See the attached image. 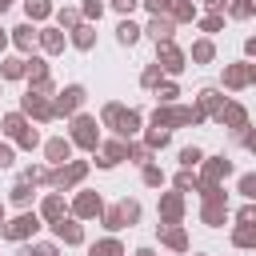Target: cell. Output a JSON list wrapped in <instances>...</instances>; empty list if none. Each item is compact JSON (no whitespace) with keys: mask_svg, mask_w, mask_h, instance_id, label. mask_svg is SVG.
I'll return each instance as SVG.
<instances>
[{"mask_svg":"<svg viewBox=\"0 0 256 256\" xmlns=\"http://www.w3.org/2000/svg\"><path fill=\"white\" fill-rule=\"evenodd\" d=\"M144 8H148L152 16H164V12H168V0H144Z\"/></svg>","mask_w":256,"mask_h":256,"instance_id":"obj_50","label":"cell"},{"mask_svg":"<svg viewBox=\"0 0 256 256\" xmlns=\"http://www.w3.org/2000/svg\"><path fill=\"white\" fill-rule=\"evenodd\" d=\"M168 136H172L168 128H160V124H152V128H148V148H164V144H168Z\"/></svg>","mask_w":256,"mask_h":256,"instance_id":"obj_35","label":"cell"},{"mask_svg":"<svg viewBox=\"0 0 256 256\" xmlns=\"http://www.w3.org/2000/svg\"><path fill=\"white\" fill-rule=\"evenodd\" d=\"M204 4H208L212 12H220V8H224V0H204Z\"/></svg>","mask_w":256,"mask_h":256,"instance_id":"obj_55","label":"cell"},{"mask_svg":"<svg viewBox=\"0 0 256 256\" xmlns=\"http://www.w3.org/2000/svg\"><path fill=\"white\" fill-rule=\"evenodd\" d=\"M8 4H12V0H0V12H8Z\"/></svg>","mask_w":256,"mask_h":256,"instance_id":"obj_58","label":"cell"},{"mask_svg":"<svg viewBox=\"0 0 256 256\" xmlns=\"http://www.w3.org/2000/svg\"><path fill=\"white\" fill-rule=\"evenodd\" d=\"M200 28H204V32H220V28H224V16H220V12H212V16H204V20H200Z\"/></svg>","mask_w":256,"mask_h":256,"instance_id":"obj_44","label":"cell"},{"mask_svg":"<svg viewBox=\"0 0 256 256\" xmlns=\"http://www.w3.org/2000/svg\"><path fill=\"white\" fill-rule=\"evenodd\" d=\"M228 12H232L236 20H248V16H256V0H240V4H232Z\"/></svg>","mask_w":256,"mask_h":256,"instance_id":"obj_37","label":"cell"},{"mask_svg":"<svg viewBox=\"0 0 256 256\" xmlns=\"http://www.w3.org/2000/svg\"><path fill=\"white\" fill-rule=\"evenodd\" d=\"M156 96H160V104H172L180 92H176V84H160V88H156Z\"/></svg>","mask_w":256,"mask_h":256,"instance_id":"obj_47","label":"cell"},{"mask_svg":"<svg viewBox=\"0 0 256 256\" xmlns=\"http://www.w3.org/2000/svg\"><path fill=\"white\" fill-rule=\"evenodd\" d=\"M4 44H8V36H4V32H0V48H4Z\"/></svg>","mask_w":256,"mask_h":256,"instance_id":"obj_59","label":"cell"},{"mask_svg":"<svg viewBox=\"0 0 256 256\" xmlns=\"http://www.w3.org/2000/svg\"><path fill=\"white\" fill-rule=\"evenodd\" d=\"M232 172V160H224V156H212L208 164H204V172H200V188H216L224 176Z\"/></svg>","mask_w":256,"mask_h":256,"instance_id":"obj_10","label":"cell"},{"mask_svg":"<svg viewBox=\"0 0 256 256\" xmlns=\"http://www.w3.org/2000/svg\"><path fill=\"white\" fill-rule=\"evenodd\" d=\"M36 40H40V32H36L32 24H20V28H12V44H16L20 52H28V48H32Z\"/></svg>","mask_w":256,"mask_h":256,"instance_id":"obj_22","label":"cell"},{"mask_svg":"<svg viewBox=\"0 0 256 256\" xmlns=\"http://www.w3.org/2000/svg\"><path fill=\"white\" fill-rule=\"evenodd\" d=\"M128 160H136V164H148V144H128Z\"/></svg>","mask_w":256,"mask_h":256,"instance_id":"obj_45","label":"cell"},{"mask_svg":"<svg viewBox=\"0 0 256 256\" xmlns=\"http://www.w3.org/2000/svg\"><path fill=\"white\" fill-rule=\"evenodd\" d=\"M40 48L44 52H64V32L60 28H44L40 32Z\"/></svg>","mask_w":256,"mask_h":256,"instance_id":"obj_24","label":"cell"},{"mask_svg":"<svg viewBox=\"0 0 256 256\" xmlns=\"http://www.w3.org/2000/svg\"><path fill=\"white\" fill-rule=\"evenodd\" d=\"M216 120H220L224 128H236V132H240V128H248V112H244L240 104H224V112H220Z\"/></svg>","mask_w":256,"mask_h":256,"instance_id":"obj_18","label":"cell"},{"mask_svg":"<svg viewBox=\"0 0 256 256\" xmlns=\"http://www.w3.org/2000/svg\"><path fill=\"white\" fill-rule=\"evenodd\" d=\"M136 256H156V252H152V248H140V252H136Z\"/></svg>","mask_w":256,"mask_h":256,"instance_id":"obj_57","label":"cell"},{"mask_svg":"<svg viewBox=\"0 0 256 256\" xmlns=\"http://www.w3.org/2000/svg\"><path fill=\"white\" fill-rule=\"evenodd\" d=\"M84 176H88V164H84V160H68V164H60V168H52V180H48V184L60 188V192H68V188L80 184Z\"/></svg>","mask_w":256,"mask_h":256,"instance_id":"obj_4","label":"cell"},{"mask_svg":"<svg viewBox=\"0 0 256 256\" xmlns=\"http://www.w3.org/2000/svg\"><path fill=\"white\" fill-rule=\"evenodd\" d=\"M16 144H20V148H36V144H40V132H36V128L28 124V128H24L20 136H16Z\"/></svg>","mask_w":256,"mask_h":256,"instance_id":"obj_39","label":"cell"},{"mask_svg":"<svg viewBox=\"0 0 256 256\" xmlns=\"http://www.w3.org/2000/svg\"><path fill=\"white\" fill-rule=\"evenodd\" d=\"M136 220H140V204H136V200H120L116 208L104 212V228H112V232H120V228H128V224H136Z\"/></svg>","mask_w":256,"mask_h":256,"instance_id":"obj_5","label":"cell"},{"mask_svg":"<svg viewBox=\"0 0 256 256\" xmlns=\"http://www.w3.org/2000/svg\"><path fill=\"white\" fill-rule=\"evenodd\" d=\"M144 184H152V188H160V184H164V172H160L156 164H144Z\"/></svg>","mask_w":256,"mask_h":256,"instance_id":"obj_41","label":"cell"},{"mask_svg":"<svg viewBox=\"0 0 256 256\" xmlns=\"http://www.w3.org/2000/svg\"><path fill=\"white\" fill-rule=\"evenodd\" d=\"M232 244H236V248H252V244H256V224H240V228L232 232Z\"/></svg>","mask_w":256,"mask_h":256,"instance_id":"obj_30","label":"cell"},{"mask_svg":"<svg viewBox=\"0 0 256 256\" xmlns=\"http://www.w3.org/2000/svg\"><path fill=\"white\" fill-rule=\"evenodd\" d=\"M160 240H164L168 248H176V252L188 248V232H184L180 224H160Z\"/></svg>","mask_w":256,"mask_h":256,"instance_id":"obj_19","label":"cell"},{"mask_svg":"<svg viewBox=\"0 0 256 256\" xmlns=\"http://www.w3.org/2000/svg\"><path fill=\"white\" fill-rule=\"evenodd\" d=\"M196 112H200V116H220V112H224V96H220L216 88H204V92H200Z\"/></svg>","mask_w":256,"mask_h":256,"instance_id":"obj_16","label":"cell"},{"mask_svg":"<svg viewBox=\"0 0 256 256\" xmlns=\"http://www.w3.org/2000/svg\"><path fill=\"white\" fill-rule=\"evenodd\" d=\"M156 64H160L164 72H172V76H176V72L184 68V52H180L172 40H168V44H156Z\"/></svg>","mask_w":256,"mask_h":256,"instance_id":"obj_11","label":"cell"},{"mask_svg":"<svg viewBox=\"0 0 256 256\" xmlns=\"http://www.w3.org/2000/svg\"><path fill=\"white\" fill-rule=\"evenodd\" d=\"M240 192H244L248 200H256V172H248V176H240Z\"/></svg>","mask_w":256,"mask_h":256,"instance_id":"obj_46","label":"cell"},{"mask_svg":"<svg viewBox=\"0 0 256 256\" xmlns=\"http://www.w3.org/2000/svg\"><path fill=\"white\" fill-rule=\"evenodd\" d=\"M56 24H60V32H64V28H80V12H76V8H60V12H56Z\"/></svg>","mask_w":256,"mask_h":256,"instance_id":"obj_34","label":"cell"},{"mask_svg":"<svg viewBox=\"0 0 256 256\" xmlns=\"http://www.w3.org/2000/svg\"><path fill=\"white\" fill-rule=\"evenodd\" d=\"M20 108H24V116H32V120H40V124H48V120L56 116V108H52V100H48L44 92H28V96L20 100Z\"/></svg>","mask_w":256,"mask_h":256,"instance_id":"obj_6","label":"cell"},{"mask_svg":"<svg viewBox=\"0 0 256 256\" xmlns=\"http://www.w3.org/2000/svg\"><path fill=\"white\" fill-rule=\"evenodd\" d=\"M36 228H40V216H32V212H24V216H16V220H8L0 232L8 236V240H28V236H36Z\"/></svg>","mask_w":256,"mask_h":256,"instance_id":"obj_9","label":"cell"},{"mask_svg":"<svg viewBox=\"0 0 256 256\" xmlns=\"http://www.w3.org/2000/svg\"><path fill=\"white\" fill-rule=\"evenodd\" d=\"M184 216V192H164L160 196V220L164 224H176Z\"/></svg>","mask_w":256,"mask_h":256,"instance_id":"obj_12","label":"cell"},{"mask_svg":"<svg viewBox=\"0 0 256 256\" xmlns=\"http://www.w3.org/2000/svg\"><path fill=\"white\" fill-rule=\"evenodd\" d=\"M0 220H4V208H0Z\"/></svg>","mask_w":256,"mask_h":256,"instance_id":"obj_60","label":"cell"},{"mask_svg":"<svg viewBox=\"0 0 256 256\" xmlns=\"http://www.w3.org/2000/svg\"><path fill=\"white\" fill-rule=\"evenodd\" d=\"M188 188H200V180H196V176H192V172L184 168V172L176 176V192H188Z\"/></svg>","mask_w":256,"mask_h":256,"instance_id":"obj_42","label":"cell"},{"mask_svg":"<svg viewBox=\"0 0 256 256\" xmlns=\"http://www.w3.org/2000/svg\"><path fill=\"white\" fill-rule=\"evenodd\" d=\"M244 52H248V56H256V36H248V40H244Z\"/></svg>","mask_w":256,"mask_h":256,"instance_id":"obj_54","label":"cell"},{"mask_svg":"<svg viewBox=\"0 0 256 256\" xmlns=\"http://www.w3.org/2000/svg\"><path fill=\"white\" fill-rule=\"evenodd\" d=\"M44 220H52V224L64 220V196H60V192H52V196L44 200Z\"/></svg>","mask_w":256,"mask_h":256,"instance_id":"obj_27","label":"cell"},{"mask_svg":"<svg viewBox=\"0 0 256 256\" xmlns=\"http://www.w3.org/2000/svg\"><path fill=\"white\" fill-rule=\"evenodd\" d=\"M0 128H4V136H12V140H16V136L28 128V120H24V112H12V116H4V120H0Z\"/></svg>","mask_w":256,"mask_h":256,"instance_id":"obj_26","label":"cell"},{"mask_svg":"<svg viewBox=\"0 0 256 256\" xmlns=\"http://www.w3.org/2000/svg\"><path fill=\"white\" fill-rule=\"evenodd\" d=\"M12 204H20V208H24V204H32V184H24V180H20V184L12 188Z\"/></svg>","mask_w":256,"mask_h":256,"instance_id":"obj_36","label":"cell"},{"mask_svg":"<svg viewBox=\"0 0 256 256\" xmlns=\"http://www.w3.org/2000/svg\"><path fill=\"white\" fill-rule=\"evenodd\" d=\"M204 116L196 112V108H184V104H164V108H156L152 112V124H160V128H172V124H200Z\"/></svg>","mask_w":256,"mask_h":256,"instance_id":"obj_2","label":"cell"},{"mask_svg":"<svg viewBox=\"0 0 256 256\" xmlns=\"http://www.w3.org/2000/svg\"><path fill=\"white\" fill-rule=\"evenodd\" d=\"M80 16H88V20H100V16H104V4H100V0H84Z\"/></svg>","mask_w":256,"mask_h":256,"instance_id":"obj_43","label":"cell"},{"mask_svg":"<svg viewBox=\"0 0 256 256\" xmlns=\"http://www.w3.org/2000/svg\"><path fill=\"white\" fill-rule=\"evenodd\" d=\"M24 256H60V252H56V244H36V248H28Z\"/></svg>","mask_w":256,"mask_h":256,"instance_id":"obj_48","label":"cell"},{"mask_svg":"<svg viewBox=\"0 0 256 256\" xmlns=\"http://www.w3.org/2000/svg\"><path fill=\"white\" fill-rule=\"evenodd\" d=\"M200 196H204V212H200V220H204V224H212V228H220V224H224V216H228V204H224L220 184H216V188H200Z\"/></svg>","mask_w":256,"mask_h":256,"instance_id":"obj_3","label":"cell"},{"mask_svg":"<svg viewBox=\"0 0 256 256\" xmlns=\"http://www.w3.org/2000/svg\"><path fill=\"white\" fill-rule=\"evenodd\" d=\"M44 156H48L56 168H60V164H68V160H72V140H64V136L48 140V144H44Z\"/></svg>","mask_w":256,"mask_h":256,"instance_id":"obj_15","label":"cell"},{"mask_svg":"<svg viewBox=\"0 0 256 256\" xmlns=\"http://www.w3.org/2000/svg\"><path fill=\"white\" fill-rule=\"evenodd\" d=\"M72 44L88 52V48L96 44V28H88V24H80V28H72Z\"/></svg>","mask_w":256,"mask_h":256,"instance_id":"obj_29","label":"cell"},{"mask_svg":"<svg viewBox=\"0 0 256 256\" xmlns=\"http://www.w3.org/2000/svg\"><path fill=\"white\" fill-rule=\"evenodd\" d=\"M72 212H76V220H92V216H100V212H104V204H100V196H96V192H80V196H76V204H72Z\"/></svg>","mask_w":256,"mask_h":256,"instance_id":"obj_14","label":"cell"},{"mask_svg":"<svg viewBox=\"0 0 256 256\" xmlns=\"http://www.w3.org/2000/svg\"><path fill=\"white\" fill-rule=\"evenodd\" d=\"M8 164H12V148H8V144H0V168H8Z\"/></svg>","mask_w":256,"mask_h":256,"instance_id":"obj_53","label":"cell"},{"mask_svg":"<svg viewBox=\"0 0 256 256\" xmlns=\"http://www.w3.org/2000/svg\"><path fill=\"white\" fill-rule=\"evenodd\" d=\"M248 84H256V64H252V68H248Z\"/></svg>","mask_w":256,"mask_h":256,"instance_id":"obj_56","label":"cell"},{"mask_svg":"<svg viewBox=\"0 0 256 256\" xmlns=\"http://www.w3.org/2000/svg\"><path fill=\"white\" fill-rule=\"evenodd\" d=\"M72 144H80V148L96 152L100 132H96V120H92V116H76V120H72Z\"/></svg>","mask_w":256,"mask_h":256,"instance_id":"obj_7","label":"cell"},{"mask_svg":"<svg viewBox=\"0 0 256 256\" xmlns=\"http://www.w3.org/2000/svg\"><path fill=\"white\" fill-rule=\"evenodd\" d=\"M136 4H140V0H112V8H116V12H132Z\"/></svg>","mask_w":256,"mask_h":256,"instance_id":"obj_51","label":"cell"},{"mask_svg":"<svg viewBox=\"0 0 256 256\" xmlns=\"http://www.w3.org/2000/svg\"><path fill=\"white\" fill-rule=\"evenodd\" d=\"M92 256H124V248H120V240L108 236V240H96L92 244Z\"/></svg>","mask_w":256,"mask_h":256,"instance_id":"obj_31","label":"cell"},{"mask_svg":"<svg viewBox=\"0 0 256 256\" xmlns=\"http://www.w3.org/2000/svg\"><path fill=\"white\" fill-rule=\"evenodd\" d=\"M24 12H28V20L36 24V20H48V16H52V4H48V0H24Z\"/></svg>","mask_w":256,"mask_h":256,"instance_id":"obj_28","label":"cell"},{"mask_svg":"<svg viewBox=\"0 0 256 256\" xmlns=\"http://www.w3.org/2000/svg\"><path fill=\"white\" fill-rule=\"evenodd\" d=\"M100 120H104L108 128H116V136H120V140H128V136L140 128V112H132V108H124V104H104Z\"/></svg>","mask_w":256,"mask_h":256,"instance_id":"obj_1","label":"cell"},{"mask_svg":"<svg viewBox=\"0 0 256 256\" xmlns=\"http://www.w3.org/2000/svg\"><path fill=\"white\" fill-rule=\"evenodd\" d=\"M84 88L80 84H68L64 92H56V100H52V108H56V116H72V112H80V104H84Z\"/></svg>","mask_w":256,"mask_h":256,"instance_id":"obj_8","label":"cell"},{"mask_svg":"<svg viewBox=\"0 0 256 256\" xmlns=\"http://www.w3.org/2000/svg\"><path fill=\"white\" fill-rule=\"evenodd\" d=\"M240 140H244V148H248V152H256V128H248Z\"/></svg>","mask_w":256,"mask_h":256,"instance_id":"obj_52","label":"cell"},{"mask_svg":"<svg viewBox=\"0 0 256 256\" xmlns=\"http://www.w3.org/2000/svg\"><path fill=\"white\" fill-rule=\"evenodd\" d=\"M172 24L176 20H196V4L192 0H168V12H164Z\"/></svg>","mask_w":256,"mask_h":256,"instance_id":"obj_21","label":"cell"},{"mask_svg":"<svg viewBox=\"0 0 256 256\" xmlns=\"http://www.w3.org/2000/svg\"><path fill=\"white\" fill-rule=\"evenodd\" d=\"M24 68H28V60H20V56H8V60L0 64V80H20V76H24Z\"/></svg>","mask_w":256,"mask_h":256,"instance_id":"obj_25","label":"cell"},{"mask_svg":"<svg viewBox=\"0 0 256 256\" xmlns=\"http://www.w3.org/2000/svg\"><path fill=\"white\" fill-rule=\"evenodd\" d=\"M172 28H176V24H172L168 16H152V24H148L144 32H148L156 44H168V40H172Z\"/></svg>","mask_w":256,"mask_h":256,"instance_id":"obj_20","label":"cell"},{"mask_svg":"<svg viewBox=\"0 0 256 256\" xmlns=\"http://www.w3.org/2000/svg\"><path fill=\"white\" fill-rule=\"evenodd\" d=\"M120 160H128V140H108V144L100 148V156H96L100 168H112V164H120Z\"/></svg>","mask_w":256,"mask_h":256,"instance_id":"obj_13","label":"cell"},{"mask_svg":"<svg viewBox=\"0 0 256 256\" xmlns=\"http://www.w3.org/2000/svg\"><path fill=\"white\" fill-rule=\"evenodd\" d=\"M240 224H256V200L240 208Z\"/></svg>","mask_w":256,"mask_h":256,"instance_id":"obj_49","label":"cell"},{"mask_svg":"<svg viewBox=\"0 0 256 256\" xmlns=\"http://www.w3.org/2000/svg\"><path fill=\"white\" fill-rule=\"evenodd\" d=\"M52 232H56V240H64V244H84V228H80L76 220H56Z\"/></svg>","mask_w":256,"mask_h":256,"instance_id":"obj_17","label":"cell"},{"mask_svg":"<svg viewBox=\"0 0 256 256\" xmlns=\"http://www.w3.org/2000/svg\"><path fill=\"white\" fill-rule=\"evenodd\" d=\"M224 84H228L232 92L244 88V84H248V64H228V68H224Z\"/></svg>","mask_w":256,"mask_h":256,"instance_id":"obj_23","label":"cell"},{"mask_svg":"<svg viewBox=\"0 0 256 256\" xmlns=\"http://www.w3.org/2000/svg\"><path fill=\"white\" fill-rule=\"evenodd\" d=\"M200 160H204V152H200V148H184V152H180V164H184L188 172H192V168H196Z\"/></svg>","mask_w":256,"mask_h":256,"instance_id":"obj_40","label":"cell"},{"mask_svg":"<svg viewBox=\"0 0 256 256\" xmlns=\"http://www.w3.org/2000/svg\"><path fill=\"white\" fill-rule=\"evenodd\" d=\"M116 40H120V44H136V40H140V28H136L132 20H120V28H116Z\"/></svg>","mask_w":256,"mask_h":256,"instance_id":"obj_32","label":"cell"},{"mask_svg":"<svg viewBox=\"0 0 256 256\" xmlns=\"http://www.w3.org/2000/svg\"><path fill=\"white\" fill-rule=\"evenodd\" d=\"M212 56H216V48H212V40H196V44H192V60H196V64H208Z\"/></svg>","mask_w":256,"mask_h":256,"instance_id":"obj_33","label":"cell"},{"mask_svg":"<svg viewBox=\"0 0 256 256\" xmlns=\"http://www.w3.org/2000/svg\"><path fill=\"white\" fill-rule=\"evenodd\" d=\"M160 72H164L160 64H148V68H144V76H140V84H144V88H156V84H160Z\"/></svg>","mask_w":256,"mask_h":256,"instance_id":"obj_38","label":"cell"}]
</instances>
